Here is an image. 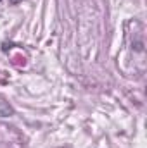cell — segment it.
Returning <instances> with one entry per match:
<instances>
[{
  "instance_id": "cell-1",
  "label": "cell",
  "mask_w": 147,
  "mask_h": 148,
  "mask_svg": "<svg viewBox=\"0 0 147 148\" xmlns=\"http://www.w3.org/2000/svg\"><path fill=\"white\" fill-rule=\"evenodd\" d=\"M9 2H10V3H12V5H16V3H19V2H21V0H9Z\"/></svg>"
},
{
  "instance_id": "cell-2",
  "label": "cell",
  "mask_w": 147,
  "mask_h": 148,
  "mask_svg": "<svg viewBox=\"0 0 147 148\" xmlns=\"http://www.w3.org/2000/svg\"><path fill=\"white\" fill-rule=\"evenodd\" d=\"M0 2H2V0H0Z\"/></svg>"
}]
</instances>
